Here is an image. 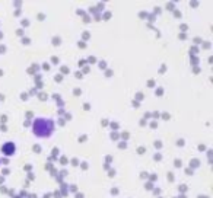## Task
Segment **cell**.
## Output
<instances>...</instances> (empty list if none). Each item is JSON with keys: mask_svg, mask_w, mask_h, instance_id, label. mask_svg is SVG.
Listing matches in <instances>:
<instances>
[{"mask_svg": "<svg viewBox=\"0 0 213 198\" xmlns=\"http://www.w3.org/2000/svg\"><path fill=\"white\" fill-rule=\"evenodd\" d=\"M2 152L6 154V156H10V154H13L15 153V144L13 143H6V144H3L2 146Z\"/></svg>", "mask_w": 213, "mask_h": 198, "instance_id": "2", "label": "cell"}, {"mask_svg": "<svg viewBox=\"0 0 213 198\" xmlns=\"http://www.w3.org/2000/svg\"><path fill=\"white\" fill-rule=\"evenodd\" d=\"M32 131L37 137H50L54 131V122L47 118H37L32 125Z\"/></svg>", "mask_w": 213, "mask_h": 198, "instance_id": "1", "label": "cell"}]
</instances>
